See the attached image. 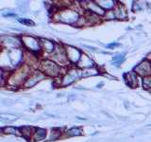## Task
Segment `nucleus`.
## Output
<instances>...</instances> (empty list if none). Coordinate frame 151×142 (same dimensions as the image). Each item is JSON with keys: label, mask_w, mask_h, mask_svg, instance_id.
Here are the masks:
<instances>
[{"label": "nucleus", "mask_w": 151, "mask_h": 142, "mask_svg": "<svg viewBox=\"0 0 151 142\" xmlns=\"http://www.w3.org/2000/svg\"><path fill=\"white\" fill-rule=\"evenodd\" d=\"M29 71H30V68L28 67L27 64L21 66V67H19L11 75V77L7 80V83L9 85H12V86L24 85L27 79L28 78V76L31 74V72H29Z\"/></svg>", "instance_id": "nucleus-1"}, {"label": "nucleus", "mask_w": 151, "mask_h": 142, "mask_svg": "<svg viewBox=\"0 0 151 142\" xmlns=\"http://www.w3.org/2000/svg\"><path fill=\"white\" fill-rule=\"evenodd\" d=\"M55 18L59 22H63L66 24H76L78 21L79 15L77 12L74 11V9H63L56 12Z\"/></svg>", "instance_id": "nucleus-2"}, {"label": "nucleus", "mask_w": 151, "mask_h": 142, "mask_svg": "<svg viewBox=\"0 0 151 142\" xmlns=\"http://www.w3.org/2000/svg\"><path fill=\"white\" fill-rule=\"evenodd\" d=\"M41 71L46 76L50 77H58L60 75L61 68L60 66L52 60H44L40 64Z\"/></svg>", "instance_id": "nucleus-3"}, {"label": "nucleus", "mask_w": 151, "mask_h": 142, "mask_svg": "<svg viewBox=\"0 0 151 142\" xmlns=\"http://www.w3.org/2000/svg\"><path fill=\"white\" fill-rule=\"evenodd\" d=\"M20 40L22 42V45L25 46L27 50L32 52V53L40 52L42 49L40 40L37 39L35 37L29 36V35H24V36H22Z\"/></svg>", "instance_id": "nucleus-4"}, {"label": "nucleus", "mask_w": 151, "mask_h": 142, "mask_svg": "<svg viewBox=\"0 0 151 142\" xmlns=\"http://www.w3.org/2000/svg\"><path fill=\"white\" fill-rule=\"evenodd\" d=\"M51 57H52V61H54L59 65H65L70 63L67 58V55H66L65 47L59 45L56 46V49L51 54Z\"/></svg>", "instance_id": "nucleus-5"}, {"label": "nucleus", "mask_w": 151, "mask_h": 142, "mask_svg": "<svg viewBox=\"0 0 151 142\" xmlns=\"http://www.w3.org/2000/svg\"><path fill=\"white\" fill-rule=\"evenodd\" d=\"M80 77H82V70H79L78 68L70 69L61 79V85H63V86L69 85L78 80Z\"/></svg>", "instance_id": "nucleus-6"}, {"label": "nucleus", "mask_w": 151, "mask_h": 142, "mask_svg": "<svg viewBox=\"0 0 151 142\" xmlns=\"http://www.w3.org/2000/svg\"><path fill=\"white\" fill-rule=\"evenodd\" d=\"M134 72L142 76V77H146V76L151 75V62L149 60H145L144 62H142L140 64H138L134 68Z\"/></svg>", "instance_id": "nucleus-7"}, {"label": "nucleus", "mask_w": 151, "mask_h": 142, "mask_svg": "<svg viewBox=\"0 0 151 142\" xmlns=\"http://www.w3.org/2000/svg\"><path fill=\"white\" fill-rule=\"evenodd\" d=\"M65 50H66V55H67V58L70 63L78 64L80 58H81V55H82L80 50L76 49L74 46H65Z\"/></svg>", "instance_id": "nucleus-8"}, {"label": "nucleus", "mask_w": 151, "mask_h": 142, "mask_svg": "<svg viewBox=\"0 0 151 142\" xmlns=\"http://www.w3.org/2000/svg\"><path fill=\"white\" fill-rule=\"evenodd\" d=\"M45 75L42 73V71H35V72L31 73L29 76H28V78L27 79L25 84H24V86L27 87V88L34 86L36 83H38L41 80H42L45 78Z\"/></svg>", "instance_id": "nucleus-9"}, {"label": "nucleus", "mask_w": 151, "mask_h": 142, "mask_svg": "<svg viewBox=\"0 0 151 142\" xmlns=\"http://www.w3.org/2000/svg\"><path fill=\"white\" fill-rule=\"evenodd\" d=\"M86 9L87 12H92V13H94L96 14L98 16H104L105 15L106 12L104 11V9L99 6V5L94 2V1H87L86 2Z\"/></svg>", "instance_id": "nucleus-10"}, {"label": "nucleus", "mask_w": 151, "mask_h": 142, "mask_svg": "<svg viewBox=\"0 0 151 142\" xmlns=\"http://www.w3.org/2000/svg\"><path fill=\"white\" fill-rule=\"evenodd\" d=\"M78 64V67L83 68V69L93 68L94 66V63L92 61V59L90 58V57H88L86 54L81 55V58H80Z\"/></svg>", "instance_id": "nucleus-11"}, {"label": "nucleus", "mask_w": 151, "mask_h": 142, "mask_svg": "<svg viewBox=\"0 0 151 142\" xmlns=\"http://www.w3.org/2000/svg\"><path fill=\"white\" fill-rule=\"evenodd\" d=\"M124 79L129 86L134 88L138 85V77L135 72H129L124 75Z\"/></svg>", "instance_id": "nucleus-12"}, {"label": "nucleus", "mask_w": 151, "mask_h": 142, "mask_svg": "<svg viewBox=\"0 0 151 142\" xmlns=\"http://www.w3.org/2000/svg\"><path fill=\"white\" fill-rule=\"evenodd\" d=\"M40 43H41L42 49H44L47 53L52 54L56 49V46L54 43L47 39H40Z\"/></svg>", "instance_id": "nucleus-13"}, {"label": "nucleus", "mask_w": 151, "mask_h": 142, "mask_svg": "<svg viewBox=\"0 0 151 142\" xmlns=\"http://www.w3.org/2000/svg\"><path fill=\"white\" fill-rule=\"evenodd\" d=\"M113 11H114L115 16H116L117 19H121V20H124V19H126L127 17V9L121 4H117L116 7L113 9Z\"/></svg>", "instance_id": "nucleus-14"}, {"label": "nucleus", "mask_w": 151, "mask_h": 142, "mask_svg": "<svg viewBox=\"0 0 151 142\" xmlns=\"http://www.w3.org/2000/svg\"><path fill=\"white\" fill-rule=\"evenodd\" d=\"M19 130H20L21 135H23L27 139H29V138H32L33 134H34L36 129L30 126H23L19 128Z\"/></svg>", "instance_id": "nucleus-15"}, {"label": "nucleus", "mask_w": 151, "mask_h": 142, "mask_svg": "<svg viewBox=\"0 0 151 142\" xmlns=\"http://www.w3.org/2000/svg\"><path fill=\"white\" fill-rule=\"evenodd\" d=\"M96 2L104 9V11H105V9H108V11H111V9H114L117 5V4H115L116 2L112 1V0H107V1H105V0H102V1L99 0V1H96Z\"/></svg>", "instance_id": "nucleus-16"}, {"label": "nucleus", "mask_w": 151, "mask_h": 142, "mask_svg": "<svg viewBox=\"0 0 151 142\" xmlns=\"http://www.w3.org/2000/svg\"><path fill=\"white\" fill-rule=\"evenodd\" d=\"M45 137H46V130L42 129V128H37L34 134H33L32 139L34 141H41L45 139Z\"/></svg>", "instance_id": "nucleus-17"}, {"label": "nucleus", "mask_w": 151, "mask_h": 142, "mask_svg": "<svg viewBox=\"0 0 151 142\" xmlns=\"http://www.w3.org/2000/svg\"><path fill=\"white\" fill-rule=\"evenodd\" d=\"M85 18H86L87 25H96V24L100 22L98 15H96V14H94V13H92V12H89L86 13Z\"/></svg>", "instance_id": "nucleus-18"}, {"label": "nucleus", "mask_w": 151, "mask_h": 142, "mask_svg": "<svg viewBox=\"0 0 151 142\" xmlns=\"http://www.w3.org/2000/svg\"><path fill=\"white\" fill-rule=\"evenodd\" d=\"M1 131H2V133H4V134L21 135L20 130H19L18 128L12 127V126H7V127H4V128H2V129H1Z\"/></svg>", "instance_id": "nucleus-19"}, {"label": "nucleus", "mask_w": 151, "mask_h": 142, "mask_svg": "<svg viewBox=\"0 0 151 142\" xmlns=\"http://www.w3.org/2000/svg\"><path fill=\"white\" fill-rule=\"evenodd\" d=\"M66 135L68 136H78V135H82V131L80 128L74 127V128H71V129L66 131Z\"/></svg>", "instance_id": "nucleus-20"}, {"label": "nucleus", "mask_w": 151, "mask_h": 142, "mask_svg": "<svg viewBox=\"0 0 151 142\" xmlns=\"http://www.w3.org/2000/svg\"><path fill=\"white\" fill-rule=\"evenodd\" d=\"M98 74V70L96 68H88L82 70V77H87V76H94Z\"/></svg>", "instance_id": "nucleus-21"}, {"label": "nucleus", "mask_w": 151, "mask_h": 142, "mask_svg": "<svg viewBox=\"0 0 151 142\" xmlns=\"http://www.w3.org/2000/svg\"><path fill=\"white\" fill-rule=\"evenodd\" d=\"M143 86L145 89L151 92V75L146 76V77L143 79Z\"/></svg>", "instance_id": "nucleus-22"}, {"label": "nucleus", "mask_w": 151, "mask_h": 142, "mask_svg": "<svg viewBox=\"0 0 151 142\" xmlns=\"http://www.w3.org/2000/svg\"><path fill=\"white\" fill-rule=\"evenodd\" d=\"M18 21L20 22V23H22L23 25H26V26H31V27H33V26H35V23L33 22L32 20H30V19H27V18H19L18 19Z\"/></svg>", "instance_id": "nucleus-23"}, {"label": "nucleus", "mask_w": 151, "mask_h": 142, "mask_svg": "<svg viewBox=\"0 0 151 142\" xmlns=\"http://www.w3.org/2000/svg\"><path fill=\"white\" fill-rule=\"evenodd\" d=\"M104 17H105L106 19H108V20H112V19L116 18L115 13H114V11H113V9H111V11L106 12V13H105V15H104Z\"/></svg>", "instance_id": "nucleus-24"}, {"label": "nucleus", "mask_w": 151, "mask_h": 142, "mask_svg": "<svg viewBox=\"0 0 151 142\" xmlns=\"http://www.w3.org/2000/svg\"><path fill=\"white\" fill-rule=\"evenodd\" d=\"M123 59H124V55L119 54V55H117V56H115V57H113L112 61L114 62V63H116V64H119V63H121Z\"/></svg>", "instance_id": "nucleus-25"}, {"label": "nucleus", "mask_w": 151, "mask_h": 142, "mask_svg": "<svg viewBox=\"0 0 151 142\" xmlns=\"http://www.w3.org/2000/svg\"><path fill=\"white\" fill-rule=\"evenodd\" d=\"M120 45L119 44H117V43H113V44H110L108 46V47H110V49H114V47L116 46H119Z\"/></svg>", "instance_id": "nucleus-26"}, {"label": "nucleus", "mask_w": 151, "mask_h": 142, "mask_svg": "<svg viewBox=\"0 0 151 142\" xmlns=\"http://www.w3.org/2000/svg\"><path fill=\"white\" fill-rule=\"evenodd\" d=\"M138 11V9H140V6H139V4L138 3H136V2H134L133 3V11Z\"/></svg>", "instance_id": "nucleus-27"}]
</instances>
